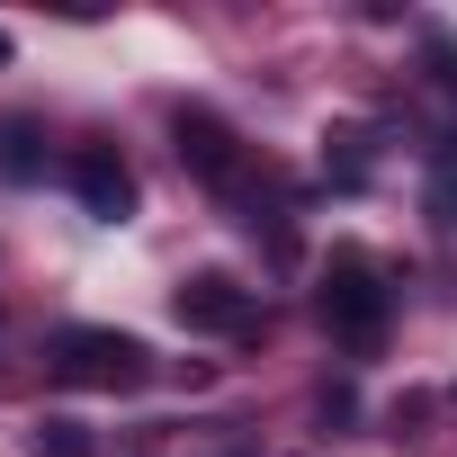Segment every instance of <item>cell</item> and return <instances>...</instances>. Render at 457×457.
<instances>
[{
    "label": "cell",
    "instance_id": "cell-2",
    "mask_svg": "<svg viewBox=\"0 0 457 457\" xmlns=\"http://www.w3.org/2000/svg\"><path fill=\"white\" fill-rule=\"evenodd\" d=\"M314 305H323V332H332L341 350H359V359H368V350L386 341V323H395V287L377 278L368 252H341V261L323 270V296H314Z\"/></svg>",
    "mask_w": 457,
    "mask_h": 457
},
{
    "label": "cell",
    "instance_id": "cell-4",
    "mask_svg": "<svg viewBox=\"0 0 457 457\" xmlns=\"http://www.w3.org/2000/svg\"><path fill=\"white\" fill-rule=\"evenodd\" d=\"M170 144H179V170H188V179L243 188V135L224 126L215 108H179V117H170Z\"/></svg>",
    "mask_w": 457,
    "mask_h": 457
},
{
    "label": "cell",
    "instance_id": "cell-1",
    "mask_svg": "<svg viewBox=\"0 0 457 457\" xmlns=\"http://www.w3.org/2000/svg\"><path fill=\"white\" fill-rule=\"evenodd\" d=\"M46 377L72 395H135L153 377V350L135 332H108V323H63L46 341Z\"/></svg>",
    "mask_w": 457,
    "mask_h": 457
},
{
    "label": "cell",
    "instance_id": "cell-9",
    "mask_svg": "<svg viewBox=\"0 0 457 457\" xmlns=\"http://www.w3.org/2000/svg\"><path fill=\"white\" fill-rule=\"evenodd\" d=\"M421 206H430V215L448 224V234H457V144L430 162V188H421Z\"/></svg>",
    "mask_w": 457,
    "mask_h": 457
},
{
    "label": "cell",
    "instance_id": "cell-7",
    "mask_svg": "<svg viewBox=\"0 0 457 457\" xmlns=\"http://www.w3.org/2000/svg\"><path fill=\"white\" fill-rule=\"evenodd\" d=\"M28 457H99V439H90V421H72V412H46Z\"/></svg>",
    "mask_w": 457,
    "mask_h": 457
},
{
    "label": "cell",
    "instance_id": "cell-3",
    "mask_svg": "<svg viewBox=\"0 0 457 457\" xmlns=\"http://www.w3.org/2000/svg\"><path fill=\"white\" fill-rule=\"evenodd\" d=\"M170 314H179L188 332H252V323H261V296H252L234 270H188V278L170 287Z\"/></svg>",
    "mask_w": 457,
    "mask_h": 457
},
{
    "label": "cell",
    "instance_id": "cell-10",
    "mask_svg": "<svg viewBox=\"0 0 457 457\" xmlns=\"http://www.w3.org/2000/svg\"><path fill=\"white\" fill-rule=\"evenodd\" d=\"M0 63H10V37H0Z\"/></svg>",
    "mask_w": 457,
    "mask_h": 457
},
{
    "label": "cell",
    "instance_id": "cell-6",
    "mask_svg": "<svg viewBox=\"0 0 457 457\" xmlns=\"http://www.w3.org/2000/svg\"><path fill=\"white\" fill-rule=\"evenodd\" d=\"M46 170V135L28 117H0V179H37Z\"/></svg>",
    "mask_w": 457,
    "mask_h": 457
},
{
    "label": "cell",
    "instance_id": "cell-5",
    "mask_svg": "<svg viewBox=\"0 0 457 457\" xmlns=\"http://www.w3.org/2000/svg\"><path fill=\"white\" fill-rule=\"evenodd\" d=\"M63 179H72V197H81L99 224H126V215H135V170H126L108 144H81V153L63 162Z\"/></svg>",
    "mask_w": 457,
    "mask_h": 457
},
{
    "label": "cell",
    "instance_id": "cell-8",
    "mask_svg": "<svg viewBox=\"0 0 457 457\" xmlns=\"http://www.w3.org/2000/svg\"><path fill=\"white\" fill-rule=\"evenodd\" d=\"M323 144H332V153H323V170H332L341 188H359V179H368V135H359V126H341V135H323Z\"/></svg>",
    "mask_w": 457,
    "mask_h": 457
}]
</instances>
